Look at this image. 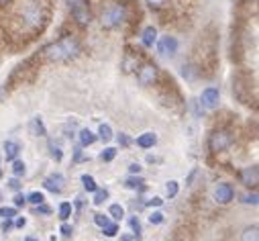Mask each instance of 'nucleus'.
I'll use <instances>...</instances> for the list:
<instances>
[{
    "instance_id": "f257e3e1",
    "label": "nucleus",
    "mask_w": 259,
    "mask_h": 241,
    "mask_svg": "<svg viewBox=\"0 0 259 241\" xmlns=\"http://www.w3.org/2000/svg\"><path fill=\"white\" fill-rule=\"evenodd\" d=\"M80 53V43H78L76 37H63L60 41L51 43L47 49H45V55L47 60H53V62H61V60H72Z\"/></svg>"
},
{
    "instance_id": "f03ea898",
    "label": "nucleus",
    "mask_w": 259,
    "mask_h": 241,
    "mask_svg": "<svg viewBox=\"0 0 259 241\" xmlns=\"http://www.w3.org/2000/svg\"><path fill=\"white\" fill-rule=\"evenodd\" d=\"M122 21H127V10L122 4H115L112 8H108L106 13L102 15V27L106 29H115L119 27Z\"/></svg>"
},
{
    "instance_id": "7ed1b4c3",
    "label": "nucleus",
    "mask_w": 259,
    "mask_h": 241,
    "mask_svg": "<svg viewBox=\"0 0 259 241\" xmlns=\"http://www.w3.org/2000/svg\"><path fill=\"white\" fill-rule=\"evenodd\" d=\"M233 143V137H231V133L229 131H215L210 135V139H208V147H210V152H215V153H219V152H224L229 145Z\"/></svg>"
},
{
    "instance_id": "20e7f679",
    "label": "nucleus",
    "mask_w": 259,
    "mask_h": 241,
    "mask_svg": "<svg viewBox=\"0 0 259 241\" xmlns=\"http://www.w3.org/2000/svg\"><path fill=\"white\" fill-rule=\"evenodd\" d=\"M70 10H72V17L74 21L78 22V25H90V21H92V15H90V10H88V4L84 2V0H74V2L70 4Z\"/></svg>"
},
{
    "instance_id": "39448f33",
    "label": "nucleus",
    "mask_w": 259,
    "mask_h": 241,
    "mask_svg": "<svg viewBox=\"0 0 259 241\" xmlns=\"http://www.w3.org/2000/svg\"><path fill=\"white\" fill-rule=\"evenodd\" d=\"M137 80L141 86H151L157 82V67L153 64H145L139 67V74H137Z\"/></svg>"
},
{
    "instance_id": "423d86ee",
    "label": "nucleus",
    "mask_w": 259,
    "mask_h": 241,
    "mask_svg": "<svg viewBox=\"0 0 259 241\" xmlns=\"http://www.w3.org/2000/svg\"><path fill=\"white\" fill-rule=\"evenodd\" d=\"M219 100H220V92H219V88L208 86V88L202 90L200 102H202V107H204V109H215V107H219Z\"/></svg>"
},
{
    "instance_id": "0eeeda50",
    "label": "nucleus",
    "mask_w": 259,
    "mask_h": 241,
    "mask_svg": "<svg viewBox=\"0 0 259 241\" xmlns=\"http://www.w3.org/2000/svg\"><path fill=\"white\" fill-rule=\"evenodd\" d=\"M22 17H25L27 25H31V27H39V22L45 21L43 10H41V6H37V4H29V6L25 8V13H22Z\"/></svg>"
},
{
    "instance_id": "6e6552de",
    "label": "nucleus",
    "mask_w": 259,
    "mask_h": 241,
    "mask_svg": "<svg viewBox=\"0 0 259 241\" xmlns=\"http://www.w3.org/2000/svg\"><path fill=\"white\" fill-rule=\"evenodd\" d=\"M157 51H159L161 55H165V57H174L178 53V39L170 37V35L161 37L159 43H157Z\"/></svg>"
},
{
    "instance_id": "1a4fd4ad",
    "label": "nucleus",
    "mask_w": 259,
    "mask_h": 241,
    "mask_svg": "<svg viewBox=\"0 0 259 241\" xmlns=\"http://www.w3.org/2000/svg\"><path fill=\"white\" fill-rule=\"evenodd\" d=\"M235 198V188L231 184H219L215 188V200L219 204H229Z\"/></svg>"
},
{
    "instance_id": "9d476101",
    "label": "nucleus",
    "mask_w": 259,
    "mask_h": 241,
    "mask_svg": "<svg viewBox=\"0 0 259 241\" xmlns=\"http://www.w3.org/2000/svg\"><path fill=\"white\" fill-rule=\"evenodd\" d=\"M241 180H243V184H245L247 188H255L257 182H259V172H257V168H255V166L245 168V170L241 172Z\"/></svg>"
},
{
    "instance_id": "9b49d317",
    "label": "nucleus",
    "mask_w": 259,
    "mask_h": 241,
    "mask_svg": "<svg viewBox=\"0 0 259 241\" xmlns=\"http://www.w3.org/2000/svg\"><path fill=\"white\" fill-rule=\"evenodd\" d=\"M63 184H65V178L61 174H51L49 178H45V182H43V186L47 188V190H51V192H61Z\"/></svg>"
},
{
    "instance_id": "f8f14e48",
    "label": "nucleus",
    "mask_w": 259,
    "mask_h": 241,
    "mask_svg": "<svg viewBox=\"0 0 259 241\" xmlns=\"http://www.w3.org/2000/svg\"><path fill=\"white\" fill-rule=\"evenodd\" d=\"M29 131H31L33 137H45V133H47V131H45V125H43L41 117H33V119H31Z\"/></svg>"
},
{
    "instance_id": "ddd939ff",
    "label": "nucleus",
    "mask_w": 259,
    "mask_h": 241,
    "mask_svg": "<svg viewBox=\"0 0 259 241\" xmlns=\"http://www.w3.org/2000/svg\"><path fill=\"white\" fill-rule=\"evenodd\" d=\"M155 143H157V135L151 133V131L139 135V139H137V145H139L141 149H151Z\"/></svg>"
},
{
    "instance_id": "4468645a",
    "label": "nucleus",
    "mask_w": 259,
    "mask_h": 241,
    "mask_svg": "<svg viewBox=\"0 0 259 241\" xmlns=\"http://www.w3.org/2000/svg\"><path fill=\"white\" fill-rule=\"evenodd\" d=\"M141 41H143L145 47H153V43L157 41V29H155V27H147V29L143 31Z\"/></svg>"
},
{
    "instance_id": "2eb2a0df",
    "label": "nucleus",
    "mask_w": 259,
    "mask_h": 241,
    "mask_svg": "<svg viewBox=\"0 0 259 241\" xmlns=\"http://www.w3.org/2000/svg\"><path fill=\"white\" fill-rule=\"evenodd\" d=\"M19 152H20V143H17V141H4V155H6V159H15L19 155Z\"/></svg>"
},
{
    "instance_id": "dca6fc26",
    "label": "nucleus",
    "mask_w": 259,
    "mask_h": 241,
    "mask_svg": "<svg viewBox=\"0 0 259 241\" xmlns=\"http://www.w3.org/2000/svg\"><path fill=\"white\" fill-rule=\"evenodd\" d=\"M96 139H98V137H96L92 131H90V129H82V131H80V143H82L84 147L96 143Z\"/></svg>"
},
{
    "instance_id": "f3484780",
    "label": "nucleus",
    "mask_w": 259,
    "mask_h": 241,
    "mask_svg": "<svg viewBox=\"0 0 259 241\" xmlns=\"http://www.w3.org/2000/svg\"><path fill=\"white\" fill-rule=\"evenodd\" d=\"M241 241H259V233H257V225L247 227L241 233Z\"/></svg>"
},
{
    "instance_id": "a211bd4d",
    "label": "nucleus",
    "mask_w": 259,
    "mask_h": 241,
    "mask_svg": "<svg viewBox=\"0 0 259 241\" xmlns=\"http://www.w3.org/2000/svg\"><path fill=\"white\" fill-rule=\"evenodd\" d=\"M98 137H100V139H102V141H110L112 139V129H110V125H100V127H98Z\"/></svg>"
},
{
    "instance_id": "6ab92c4d",
    "label": "nucleus",
    "mask_w": 259,
    "mask_h": 241,
    "mask_svg": "<svg viewBox=\"0 0 259 241\" xmlns=\"http://www.w3.org/2000/svg\"><path fill=\"white\" fill-rule=\"evenodd\" d=\"M49 153H51V157L55 159V162H61V159H63L61 147H60V145H55L53 141H49Z\"/></svg>"
},
{
    "instance_id": "aec40b11",
    "label": "nucleus",
    "mask_w": 259,
    "mask_h": 241,
    "mask_svg": "<svg viewBox=\"0 0 259 241\" xmlns=\"http://www.w3.org/2000/svg\"><path fill=\"white\" fill-rule=\"evenodd\" d=\"M178 190H179V184H178L176 180H170V182H167V184H165V194H167V197H170V198H174V197H176V194H178Z\"/></svg>"
},
{
    "instance_id": "412c9836",
    "label": "nucleus",
    "mask_w": 259,
    "mask_h": 241,
    "mask_svg": "<svg viewBox=\"0 0 259 241\" xmlns=\"http://www.w3.org/2000/svg\"><path fill=\"white\" fill-rule=\"evenodd\" d=\"M70 215H72V204L70 202H61L60 204V219L65 221V219H70Z\"/></svg>"
},
{
    "instance_id": "4be33fe9",
    "label": "nucleus",
    "mask_w": 259,
    "mask_h": 241,
    "mask_svg": "<svg viewBox=\"0 0 259 241\" xmlns=\"http://www.w3.org/2000/svg\"><path fill=\"white\" fill-rule=\"evenodd\" d=\"M82 184H84V188L88 190V192H94L98 186H96V182H94V178L92 176H88V174H84L82 176Z\"/></svg>"
},
{
    "instance_id": "5701e85b",
    "label": "nucleus",
    "mask_w": 259,
    "mask_h": 241,
    "mask_svg": "<svg viewBox=\"0 0 259 241\" xmlns=\"http://www.w3.org/2000/svg\"><path fill=\"white\" fill-rule=\"evenodd\" d=\"M117 157V149L115 147H106L102 153H100V159H102V162H112V159Z\"/></svg>"
},
{
    "instance_id": "b1692460",
    "label": "nucleus",
    "mask_w": 259,
    "mask_h": 241,
    "mask_svg": "<svg viewBox=\"0 0 259 241\" xmlns=\"http://www.w3.org/2000/svg\"><path fill=\"white\" fill-rule=\"evenodd\" d=\"M110 215H112V219H122V217H125V209H122L120 204H112L110 206Z\"/></svg>"
},
{
    "instance_id": "393cba45",
    "label": "nucleus",
    "mask_w": 259,
    "mask_h": 241,
    "mask_svg": "<svg viewBox=\"0 0 259 241\" xmlns=\"http://www.w3.org/2000/svg\"><path fill=\"white\" fill-rule=\"evenodd\" d=\"M25 172H27V166H25V162H19V159H17V162L13 164V174L19 178V176H25Z\"/></svg>"
},
{
    "instance_id": "a878e982",
    "label": "nucleus",
    "mask_w": 259,
    "mask_h": 241,
    "mask_svg": "<svg viewBox=\"0 0 259 241\" xmlns=\"http://www.w3.org/2000/svg\"><path fill=\"white\" fill-rule=\"evenodd\" d=\"M0 217H2V219H13V217H17V209H13V206H2V209H0Z\"/></svg>"
},
{
    "instance_id": "bb28decb",
    "label": "nucleus",
    "mask_w": 259,
    "mask_h": 241,
    "mask_svg": "<svg viewBox=\"0 0 259 241\" xmlns=\"http://www.w3.org/2000/svg\"><path fill=\"white\" fill-rule=\"evenodd\" d=\"M94 192H96V194H94V202H96V204H102V202L108 198V190H98V188H96Z\"/></svg>"
},
{
    "instance_id": "cd10ccee",
    "label": "nucleus",
    "mask_w": 259,
    "mask_h": 241,
    "mask_svg": "<svg viewBox=\"0 0 259 241\" xmlns=\"http://www.w3.org/2000/svg\"><path fill=\"white\" fill-rule=\"evenodd\" d=\"M149 223H151V225H161V223H163V213H159V211L151 213V215H149Z\"/></svg>"
},
{
    "instance_id": "c85d7f7f",
    "label": "nucleus",
    "mask_w": 259,
    "mask_h": 241,
    "mask_svg": "<svg viewBox=\"0 0 259 241\" xmlns=\"http://www.w3.org/2000/svg\"><path fill=\"white\" fill-rule=\"evenodd\" d=\"M102 229H104V235H108V237H115V235L119 233V227H117L115 223H108V225H104Z\"/></svg>"
},
{
    "instance_id": "c756f323",
    "label": "nucleus",
    "mask_w": 259,
    "mask_h": 241,
    "mask_svg": "<svg viewBox=\"0 0 259 241\" xmlns=\"http://www.w3.org/2000/svg\"><path fill=\"white\" fill-rule=\"evenodd\" d=\"M43 200H45V197L41 192H31L29 194V202H33V204H41Z\"/></svg>"
},
{
    "instance_id": "7c9ffc66",
    "label": "nucleus",
    "mask_w": 259,
    "mask_h": 241,
    "mask_svg": "<svg viewBox=\"0 0 259 241\" xmlns=\"http://www.w3.org/2000/svg\"><path fill=\"white\" fill-rule=\"evenodd\" d=\"M129 225H131V229L135 231V235H139V233H141V223H139V219H137V217H131Z\"/></svg>"
},
{
    "instance_id": "2f4dec72",
    "label": "nucleus",
    "mask_w": 259,
    "mask_h": 241,
    "mask_svg": "<svg viewBox=\"0 0 259 241\" xmlns=\"http://www.w3.org/2000/svg\"><path fill=\"white\" fill-rule=\"evenodd\" d=\"M182 74H184V78H188V80H194V78L198 76V72L194 70V67H192V66H188V67L184 66V72H182Z\"/></svg>"
},
{
    "instance_id": "473e14b6",
    "label": "nucleus",
    "mask_w": 259,
    "mask_h": 241,
    "mask_svg": "<svg viewBox=\"0 0 259 241\" xmlns=\"http://www.w3.org/2000/svg\"><path fill=\"white\" fill-rule=\"evenodd\" d=\"M141 184H143V180H141V178H129V180L125 182V186H127V188H139Z\"/></svg>"
},
{
    "instance_id": "72a5a7b5",
    "label": "nucleus",
    "mask_w": 259,
    "mask_h": 241,
    "mask_svg": "<svg viewBox=\"0 0 259 241\" xmlns=\"http://www.w3.org/2000/svg\"><path fill=\"white\" fill-rule=\"evenodd\" d=\"M94 223H96L98 227H104V225H108L110 221L106 219V217H104V215H94Z\"/></svg>"
},
{
    "instance_id": "f704fd0d",
    "label": "nucleus",
    "mask_w": 259,
    "mask_h": 241,
    "mask_svg": "<svg viewBox=\"0 0 259 241\" xmlns=\"http://www.w3.org/2000/svg\"><path fill=\"white\" fill-rule=\"evenodd\" d=\"M147 4L153 8H163L167 4V0H147Z\"/></svg>"
},
{
    "instance_id": "c9c22d12",
    "label": "nucleus",
    "mask_w": 259,
    "mask_h": 241,
    "mask_svg": "<svg viewBox=\"0 0 259 241\" xmlns=\"http://www.w3.org/2000/svg\"><path fill=\"white\" fill-rule=\"evenodd\" d=\"M243 202H247V204H257V194H247Z\"/></svg>"
},
{
    "instance_id": "e433bc0d",
    "label": "nucleus",
    "mask_w": 259,
    "mask_h": 241,
    "mask_svg": "<svg viewBox=\"0 0 259 241\" xmlns=\"http://www.w3.org/2000/svg\"><path fill=\"white\" fill-rule=\"evenodd\" d=\"M8 186H10V190H19L20 188V182L17 178H13V180H8Z\"/></svg>"
},
{
    "instance_id": "4c0bfd02",
    "label": "nucleus",
    "mask_w": 259,
    "mask_h": 241,
    "mask_svg": "<svg viewBox=\"0 0 259 241\" xmlns=\"http://www.w3.org/2000/svg\"><path fill=\"white\" fill-rule=\"evenodd\" d=\"M119 143L127 147V145L131 143V139H129V137H127V135H122V133H120V135H119Z\"/></svg>"
},
{
    "instance_id": "58836bf2",
    "label": "nucleus",
    "mask_w": 259,
    "mask_h": 241,
    "mask_svg": "<svg viewBox=\"0 0 259 241\" xmlns=\"http://www.w3.org/2000/svg\"><path fill=\"white\" fill-rule=\"evenodd\" d=\"M147 204H149V206H161V204H163V200H161L159 197H155V198H151Z\"/></svg>"
},
{
    "instance_id": "ea45409f",
    "label": "nucleus",
    "mask_w": 259,
    "mask_h": 241,
    "mask_svg": "<svg viewBox=\"0 0 259 241\" xmlns=\"http://www.w3.org/2000/svg\"><path fill=\"white\" fill-rule=\"evenodd\" d=\"M25 200H27V198L22 197V194H17V197H15V204H17V206H22V204H25Z\"/></svg>"
},
{
    "instance_id": "a19ab883",
    "label": "nucleus",
    "mask_w": 259,
    "mask_h": 241,
    "mask_svg": "<svg viewBox=\"0 0 259 241\" xmlns=\"http://www.w3.org/2000/svg\"><path fill=\"white\" fill-rule=\"evenodd\" d=\"M37 213H41V215H49L51 211L47 209V206H43V202H41V204H37Z\"/></svg>"
},
{
    "instance_id": "79ce46f5",
    "label": "nucleus",
    "mask_w": 259,
    "mask_h": 241,
    "mask_svg": "<svg viewBox=\"0 0 259 241\" xmlns=\"http://www.w3.org/2000/svg\"><path fill=\"white\" fill-rule=\"evenodd\" d=\"M61 233H63L65 237H70V235H72V227H70V225H61Z\"/></svg>"
},
{
    "instance_id": "37998d69",
    "label": "nucleus",
    "mask_w": 259,
    "mask_h": 241,
    "mask_svg": "<svg viewBox=\"0 0 259 241\" xmlns=\"http://www.w3.org/2000/svg\"><path fill=\"white\" fill-rule=\"evenodd\" d=\"M129 170L133 172V174H139V172H141V166H139V164H131Z\"/></svg>"
},
{
    "instance_id": "c03bdc74",
    "label": "nucleus",
    "mask_w": 259,
    "mask_h": 241,
    "mask_svg": "<svg viewBox=\"0 0 259 241\" xmlns=\"http://www.w3.org/2000/svg\"><path fill=\"white\" fill-rule=\"evenodd\" d=\"M74 159H76V162H82V159H84V155H82V149H76V155H74Z\"/></svg>"
},
{
    "instance_id": "a18cd8bd",
    "label": "nucleus",
    "mask_w": 259,
    "mask_h": 241,
    "mask_svg": "<svg viewBox=\"0 0 259 241\" xmlns=\"http://www.w3.org/2000/svg\"><path fill=\"white\" fill-rule=\"evenodd\" d=\"M25 225H27V219H25V217H20V219L17 221V227H19V229H22Z\"/></svg>"
},
{
    "instance_id": "49530a36",
    "label": "nucleus",
    "mask_w": 259,
    "mask_h": 241,
    "mask_svg": "<svg viewBox=\"0 0 259 241\" xmlns=\"http://www.w3.org/2000/svg\"><path fill=\"white\" fill-rule=\"evenodd\" d=\"M13 0H0V6H6V4H10Z\"/></svg>"
},
{
    "instance_id": "de8ad7c7",
    "label": "nucleus",
    "mask_w": 259,
    "mask_h": 241,
    "mask_svg": "<svg viewBox=\"0 0 259 241\" xmlns=\"http://www.w3.org/2000/svg\"><path fill=\"white\" fill-rule=\"evenodd\" d=\"M120 241H133V237L131 235H122V239Z\"/></svg>"
},
{
    "instance_id": "09e8293b",
    "label": "nucleus",
    "mask_w": 259,
    "mask_h": 241,
    "mask_svg": "<svg viewBox=\"0 0 259 241\" xmlns=\"http://www.w3.org/2000/svg\"><path fill=\"white\" fill-rule=\"evenodd\" d=\"M25 241H39V239H35V237H27Z\"/></svg>"
},
{
    "instance_id": "8fccbe9b",
    "label": "nucleus",
    "mask_w": 259,
    "mask_h": 241,
    "mask_svg": "<svg viewBox=\"0 0 259 241\" xmlns=\"http://www.w3.org/2000/svg\"><path fill=\"white\" fill-rule=\"evenodd\" d=\"M0 178H2V170H0Z\"/></svg>"
},
{
    "instance_id": "3c124183",
    "label": "nucleus",
    "mask_w": 259,
    "mask_h": 241,
    "mask_svg": "<svg viewBox=\"0 0 259 241\" xmlns=\"http://www.w3.org/2000/svg\"><path fill=\"white\" fill-rule=\"evenodd\" d=\"M0 198H2V194H0Z\"/></svg>"
}]
</instances>
